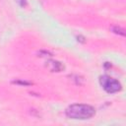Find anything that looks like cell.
I'll return each mask as SVG.
<instances>
[{
	"label": "cell",
	"mask_w": 126,
	"mask_h": 126,
	"mask_svg": "<svg viewBox=\"0 0 126 126\" xmlns=\"http://www.w3.org/2000/svg\"><path fill=\"white\" fill-rule=\"evenodd\" d=\"M99 84L102 87V89L108 94L118 93L122 89V86L119 81H117L116 79H113L109 76H106V75L101 76L99 78Z\"/></svg>",
	"instance_id": "cell-2"
},
{
	"label": "cell",
	"mask_w": 126,
	"mask_h": 126,
	"mask_svg": "<svg viewBox=\"0 0 126 126\" xmlns=\"http://www.w3.org/2000/svg\"><path fill=\"white\" fill-rule=\"evenodd\" d=\"M13 83H15V84H21V85H30V83H28V82H20V81H14Z\"/></svg>",
	"instance_id": "cell-5"
},
{
	"label": "cell",
	"mask_w": 126,
	"mask_h": 126,
	"mask_svg": "<svg viewBox=\"0 0 126 126\" xmlns=\"http://www.w3.org/2000/svg\"><path fill=\"white\" fill-rule=\"evenodd\" d=\"M46 67L51 71V72H60L64 69V65L56 60H48L46 62Z\"/></svg>",
	"instance_id": "cell-3"
},
{
	"label": "cell",
	"mask_w": 126,
	"mask_h": 126,
	"mask_svg": "<svg viewBox=\"0 0 126 126\" xmlns=\"http://www.w3.org/2000/svg\"><path fill=\"white\" fill-rule=\"evenodd\" d=\"M65 113L68 118L86 120V119L92 118L95 114V109L90 104L74 103L67 107Z\"/></svg>",
	"instance_id": "cell-1"
},
{
	"label": "cell",
	"mask_w": 126,
	"mask_h": 126,
	"mask_svg": "<svg viewBox=\"0 0 126 126\" xmlns=\"http://www.w3.org/2000/svg\"><path fill=\"white\" fill-rule=\"evenodd\" d=\"M112 32H113L114 33L120 34V35H122V36H124V35H125V32H124V30H123V29H121L120 27H114V28L112 29Z\"/></svg>",
	"instance_id": "cell-4"
},
{
	"label": "cell",
	"mask_w": 126,
	"mask_h": 126,
	"mask_svg": "<svg viewBox=\"0 0 126 126\" xmlns=\"http://www.w3.org/2000/svg\"><path fill=\"white\" fill-rule=\"evenodd\" d=\"M18 2L20 3L21 6H25L26 5V0H18Z\"/></svg>",
	"instance_id": "cell-6"
}]
</instances>
